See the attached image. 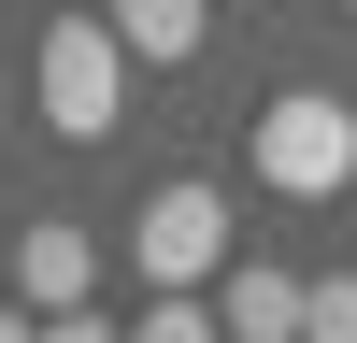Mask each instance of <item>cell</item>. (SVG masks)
I'll return each mask as SVG.
<instances>
[{
    "mask_svg": "<svg viewBox=\"0 0 357 343\" xmlns=\"http://www.w3.org/2000/svg\"><path fill=\"white\" fill-rule=\"evenodd\" d=\"M43 343H129V329H100V314H57V329H43Z\"/></svg>",
    "mask_w": 357,
    "mask_h": 343,
    "instance_id": "9",
    "label": "cell"
},
{
    "mask_svg": "<svg viewBox=\"0 0 357 343\" xmlns=\"http://www.w3.org/2000/svg\"><path fill=\"white\" fill-rule=\"evenodd\" d=\"M0 100H15V72H0Z\"/></svg>",
    "mask_w": 357,
    "mask_h": 343,
    "instance_id": "11",
    "label": "cell"
},
{
    "mask_svg": "<svg viewBox=\"0 0 357 343\" xmlns=\"http://www.w3.org/2000/svg\"><path fill=\"white\" fill-rule=\"evenodd\" d=\"M29 100H43V129H57V143H100L114 114H129V57H114V29H100V15L29 29Z\"/></svg>",
    "mask_w": 357,
    "mask_h": 343,
    "instance_id": "2",
    "label": "cell"
},
{
    "mask_svg": "<svg viewBox=\"0 0 357 343\" xmlns=\"http://www.w3.org/2000/svg\"><path fill=\"white\" fill-rule=\"evenodd\" d=\"M301 314H314V286H301V272L229 257V286H215V329H229V343H301Z\"/></svg>",
    "mask_w": 357,
    "mask_h": 343,
    "instance_id": "5",
    "label": "cell"
},
{
    "mask_svg": "<svg viewBox=\"0 0 357 343\" xmlns=\"http://www.w3.org/2000/svg\"><path fill=\"white\" fill-rule=\"evenodd\" d=\"M0 272H15V314H29V329H57V314H86V286H100V257H86V229L29 215L15 243H0Z\"/></svg>",
    "mask_w": 357,
    "mask_h": 343,
    "instance_id": "4",
    "label": "cell"
},
{
    "mask_svg": "<svg viewBox=\"0 0 357 343\" xmlns=\"http://www.w3.org/2000/svg\"><path fill=\"white\" fill-rule=\"evenodd\" d=\"M301 343H357V272L314 286V314H301Z\"/></svg>",
    "mask_w": 357,
    "mask_h": 343,
    "instance_id": "8",
    "label": "cell"
},
{
    "mask_svg": "<svg viewBox=\"0 0 357 343\" xmlns=\"http://www.w3.org/2000/svg\"><path fill=\"white\" fill-rule=\"evenodd\" d=\"M243 158H257L272 200H357V114L329 86H286V100L243 114Z\"/></svg>",
    "mask_w": 357,
    "mask_h": 343,
    "instance_id": "1",
    "label": "cell"
},
{
    "mask_svg": "<svg viewBox=\"0 0 357 343\" xmlns=\"http://www.w3.org/2000/svg\"><path fill=\"white\" fill-rule=\"evenodd\" d=\"M114 57H129V72H186L200 43H215V15H200V0H114Z\"/></svg>",
    "mask_w": 357,
    "mask_h": 343,
    "instance_id": "6",
    "label": "cell"
},
{
    "mask_svg": "<svg viewBox=\"0 0 357 343\" xmlns=\"http://www.w3.org/2000/svg\"><path fill=\"white\" fill-rule=\"evenodd\" d=\"M129 257H143V286H158V300L229 286V200H215V186H158V200L129 215Z\"/></svg>",
    "mask_w": 357,
    "mask_h": 343,
    "instance_id": "3",
    "label": "cell"
},
{
    "mask_svg": "<svg viewBox=\"0 0 357 343\" xmlns=\"http://www.w3.org/2000/svg\"><path fill=\"white\" fill-rule=\"evenodd\" d=\"M129 343H229V329H215L200 300H143V329H129Z\"/></svg>",
    "mask_w": 357,
    "mask_h": 343,
    "instance_id": "7",
    "label": "cell"
},
{
    "mask_svg": "<svg viewBox=\"0 0 357 343\" xmlns=\"http://www.w3.org/2000/svg\"><path fill=\"white\" fill-rule=\"evenodd\" d=\"M0 343H43V329H29V314H0Z\"/></svg>",
    "mask_w": 357,
    "mask_h": 343,
    "instance_id": "10",
    "label": "cell"
}]
</instances>
